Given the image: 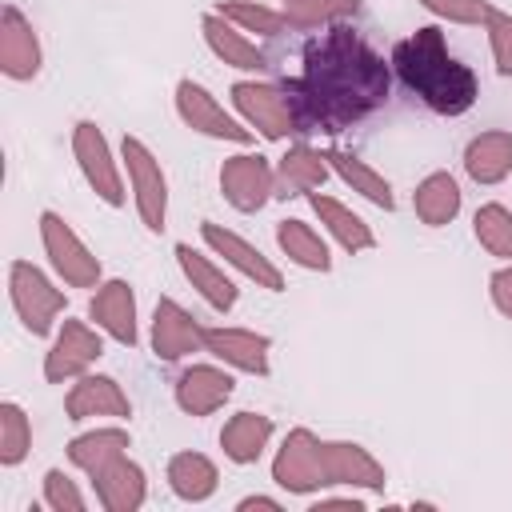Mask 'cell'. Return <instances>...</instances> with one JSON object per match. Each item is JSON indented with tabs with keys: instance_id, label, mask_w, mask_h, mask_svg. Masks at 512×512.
Wrapping results in <instances>:
<instances>
[{
	"instance_id": "obj_9",
	"label": "cell",
	"mask_w": 512,
	"mask_h": 512,
	"mask_svg": "<svg viewBox=\"0 0 512 512\" xmlns=\"http://www.w3.org/2000/svg\"><path fill=\"white\" fill-rule=\"evenodd\" d=\"M220 192L236 212H256L276 192V168L260 152H240L220 164Z\"/></svg>"
},
{
	"instance_id": "obj_25",
	"label": "cell",
	"mask_w": 512,
	"mask_h": 512,
	"mask_svg": "<svg viewBox=\"0 0 512 512\" xmlns=\"http://www.w3.org/2000/svg\"><path fill=\"white\" fill-rule=\"evenodd\" d=\"M464 172L476 184H500L512 172V132H480L464 148Z\"/></svg>"
},
{
	"instance_id": "obj_19",
	"label": "cell",
	"mask_w": 512,
	"mask_h": 512,
	"mask_svg": "<svg viewBox=\"0 0 512 512\" xmlns=\"http://www.w3.org/2000/svg\"><path fill=\"white\" fill-rule=\"evenodd\" d=\"M64 412H68V420H88V416L128 420L132 416V404H128L124 388L112 376H80L72 384V392L64 396Z\"/></svg>"
},
{
	"instance_id": "obj_12",
	"label": "cell",
	"mask_w": 512,
	"mask_h": 512,
	"mask_svg": "<svg viewBox=\"0 0 512 512\" xmlns=\"http://www.w3.org/2000/svg\"><path fill=\"white\" fill-rule=\"evenodd\" d=\"M200 236H204V244H208L216 256H224V264H232V268H240L248 280H256V288L284 292V276H280V268H276L256 244H248L244 236H236L232 228H220V224H212V220L200 224Z\"/></svg>"
},
{
	"instance_id": "obj_29",
	"label": "cell",
	"mask_w": 512,
	"mask_h": 512,
	"mask_svg": "<svg viewBox=\"0 0 512 512\" xmlns=\"http://www.w3.org/2000/svg\"><path fill=\"white\" fill-rule=\"evenodd\" d=\"M216 484H220V472H216V464L208 456H200V452H176L168 460V488L180 500L200 504V500H208L216 492Z\"/></svg>"
},
{
	"instance_id": "obj_8",
	"label": "cell",
	"mask_w": 512,
	"mask_h": 512,
	"mask_svg": "<svg viewBox=\"0 0 512 512\" xmlns=\"http://www.w3.org/2000/svg\"><path fill=\"white\" fill-rule=\"evenodd\" d=\"M272 480L284 492H296V496L328 488L324 468H320V440L308 428H292L284 436V444L276 448V460H272Z\"/></svg>"
},
{
	"instance_id": "obj_23",
	"label": "cell",
	"mask_w": 512,
	"mask_h": 512,
	"mask_svg": "<svg viewBox=\"0 0 512 512\" xmlns=\"http://www.w3.org/2000/svg\"><path fill=\"white\" fill-rule=\"evenodd\" d=\"M176 260H180V268H184L188 284H192V288H196V292H200L216 312H228V308L236 304V296H240V292H236V284H232V280L224 276V268H216L204 252H196L192 244H184V240H180V244H176Z\"/></svg>"
},
{
	"instance_id": "obj_20",
	"label": "cell",
	"mask_w": 512,
	"mask_h": 512,
	"mask_svg": "<svg viewBox=\"0 0 512 512\" xmlns=\"http://www.w3.org/2000/svg\"><path fill=\"white\" fill-rule=\"evenodd\" d=\"M92 484H96V496H100V504H104L108 512H136V508L144 504V496H148L144 468H140L136 460H128V452L116 456L112 464H104V468L92 476Z\"/></svg>"
},
{
	"instance_id": "obj_3",
	"label": "cell",
	"mask_w": 512,
	"mask_h": 512,
	"mask_svg": "<svg viewBox=\"0 0 512 512\" xmlns=\"http://www.w3.org/2000/svg\"><path fill=\"white\" fill-rule=\"evenodd\" d=\"M8 296L20 316V324L32 336H48L56 328V316L64 312V292L28 260H12L8 268Z\"/></svg>"
},
{
	"instance_id": "obj_37",
	"label": "cell",
	"mask_w": 512,
	"mask_h": 512,
	"mask_svg": "<svg viewBox=\"0 0 512 512\" xmlns=\"http://www.w3.org/2000/svg\"><path fill=\"white\" fill-rule=\"evenodd\" d=\"M44 504L52 512H84V492L72 484V476H64L60 468H48L44 472Z\"/></svg>"
},
{
	"instance_id": "obj_4",
	"label": "cell",
	"mask_w": 512,
	"mask_h": 512,
	"mask_svg": "<svg viewBox=\"0 0 512 512\" xmlns=\"http://www.w3.org/2000/svg\"><path fill=\"white\" fill-rule=\"evenodd\" d=\"M120 156H124L128 184H132V200H136V212H140L144 228H148V232H164V224H168V176H164L160 160H156V156L148 152V144L136 140V136H124Z\"/></svg>"
},
{
	"instance_id": "obj_2",
	"label": "cell",
	"mask_w": 512,
	"mask_h": 512,
	"mask_svg": "<svg viewBox=\"0 0 512 512\" xmlns=\"http://www.w3.org/2000/svg\"><path fill=\"white\" fill-rule=\"evenodd\" d=\"M388 64L400 84L436 116H464L480 96L476 72L460 56H452L440 24H424L412 36L396 40Z\"/></svg>"
},
{
	"instance_id": "obj_40",
	"label": "cell",
	"mask_w": 512,
	"mask_h": 512,
	"mask_svg": "<svg viewBox=\"0 0 512 512\" xmlns=\"http://www.w3.org/2000/svg\"><path fill=\"white\" fill-rule=\"evenodd\" d=\"M236 508H240V512H248V508H268V512H280V500H272V496H244Z\"/></svg>"
},
{
	"instance_id": "obj_10",
	"label": "cell",
	"mask_w": 512,
	"mask_h": 512,
	"mask_svg": "<svg viewBox=\"0 0 512 512\" xmlns=\"http://www.w3.org/2000/svg\"><path fill=\"white\" fill-rule=\"evenodd\" d=\"M176 112H180V120H184L192 132H204V136H212V140H228V144H248V140H252V128H244L240 120H232V116L216 104V96H212L204 84L188 80V76L176 84Z\"/></svg>"
},
{
	"instance_id": "obj_38",
	"label": "cell",
	"mask_w": 512,
	"mask_h": 512,
	"mask_svg": "<svg viewBox=\"0 0 512 512\" xmlns=\"http://www.w3.org/2000/svg\"><path fill=\"white\" fill-rule=\"evenodd\" d=\"M484 32H488V44H492V60L500 68V76L512 80V16L492 8V16L484 20Z\"/></svg>"
},
{
	"instance_id": "obj_21",
	"label": "cell",
	"mask_w": 512,
	"mask_h": 512,
	"mask_svg": "<svg viewBox=\"0 0 512 512\" xmlns=\"http://www.w3.org/2000/svg\"><path fill=\"white\" fill-rule=\"evenodd\" d=\"M200 32H204L208 48H212L224 64H232V68H240V72H264V68H268V56H264V52L244 36V28H236L228 16L208 12V16L200 20Z\"/></svg>"
},
{
	"instance_id": "obj_24",
	"label": "cell",
	"mask_w": 512,
	"mask_h": 512,
	"mask_svg": "<svg viewBox=\"0 0 512 512\" xmlns=\"http://www.w3.org/2000/svg\"><path fill=\"white\" fill-rule=\"evenodd\" d=\"M268 440H272V416L264 412H236L220 428V448L232 464H256Z\"/></svg>"
},
{
	"instance_id": "obj_36",
	"label": "cell",
	"mask_w": 512,
	"mask_h": 512,
	"mask_svg": "<svg viewBox=\"0 0 512 512\" xmlns=\"http://www.w3.org/2000/svg\"><path fill=\"white\" fill-rule=\"evenodd\" d=\"M420 8H428L432 16L452 20V24H484L496 4L492 0H420Z\"/></svg>"
},
{
	"instance_id": "obj_7",
	"label": "cell",
	"mask_w": 512,
	"mask_h": 512,
	"mask_svg": "<svg viewBox=\"0 0 512 512\" xmlns=\"http://www.w3.org/2000/svg\"><path fill=\"white\" fill-rule=\"evenodd\" d=\"M72 156H76V164H80L88 188H92L104 204L120 208V204H124V180H120V168H116V160H112V148H108L104 132H100L92 120H76V128H72Z\"/></svg>"
},
{
	"instance_id": "obj_28",
	"label": "cell",
	"mask_w": 512,
	"mask_h": 512,
	"mask_svg": "<svg viewBox=\"0 0 512 512\" xmlns=\"http://www.w3.org/2000/svg\"><path fill=\"white\" fill-rule=\"evenodd\" d=\"M308 200H312V212L320 216V224L340 240L344 252H368V248H376L372 228H368L348 204H340V200H332V196H324V192H308Z\"/></svg>"
},
{
	"instance_id": "obj_16",
	"label": "cell",
	"mask_w": 512,
	"mask_h": 512,
	"mask_svg": "<svg viewBox=\"0 0 512 512\" xmlns=\"http://www.w3.org/2000/svg\"><path fill=\"white\" fill-rule=\"evenodd\" d=\"M204 352H212L228 368L268 376V336L252 328H204Z\"/></svg>"
},
{
	"instance_id": "obj_26",
	"label": "cell",
	"mask_w": 512,
	"mask_h": 512,
	"mask_svg": "<svg viewBox=\"0 0 512 512\" xmlns=\"http://www.w3.org/2000/svg\"><path fill=\"white\" fill-rule=\"evenodd\" d=\"M324 160H328V168L352 188V192H360L364 200H372L376 208H384V212H392L396 208V196H392V184L372 168V164H364L360 156H352V152H344V148H328L324 152Z\"/></svg>"
},
{
	"instance_id": "obj_18",
	"label": "cell",
	"mask_w": 512,
	"mask_h": 512,
	"mask_svg": "<svg viewBox=\"0 0 512 512\" xmlns=\"http://www.w3.org/2000/svg\"><path fill=\"white\" fill-rule=\"evenodd\" d=\"M236 380L224 372V368H212V364H192L180 372L176 380V404L188 412V416H212L228 396H232Z\"/></svg>"
},
{
	"instance_id": "obj_1",
	"label": "cell",
	"mask_w": 512,
	"mask_h": 512,
	"mask_svg": "<svg viewBox=\"0 0 512 512\" xmlns=\"http://www.w3.org/2000/svg\"><path fill=\"white\" fill-rule=\"evenodd\" d=\"M280 88L292 108L296 136H340L388 104L392 64H384L364 32L340 20L308 40L300 72L288 76Z\"/></svg>"
},
{
	"instance_id": "obj_5",
	"label": "cell",
	"mask_w": 512,
	"mask_h": 512,
	"mask_svg": "<svg viewBox=\"0 0 512 512\" xmlns=\"http://www.w3.org/2000/svg\"><path fill=\"white\" fill-rule=\"evenodd\" d=\"M40 240H44V252H48V260L60 272L64 284H72V288H96L100 260L92 256V248L72 232V224L60 212H52V208L40 212Z\"/></svg>"
},
{
	"instance_id": "obj_15",
	"label": "cell",
	"mask_w": 512,
	"mask_h": 512,
	"mask_svg": "<svg viewBox=\"0 0 512 512\" xmlns=\"http://www.w3.org/2000/svg\"><path fill=\"white\" fill-rule=\"evenodd\" d=\"M320 468H324L328 484L384 488V464L352 440H320Z\"/></svg>"
},
{
	"instance_id": "obj_34",
	"label": "cell",
	"mask_w": 512,
	"mask_h": 512,
	"mask_svg": "<svg viewBox=\"0 0 512 512\" xmlns=\"http://www.w3.org/2000/svg\"><path fill=\"white\" fill-rule=\"evenodd\" d=\"M32 448V424L24 416L20 404L4 400L0 404V464L4 468H16Z\"/></svg>"
},
{
	"instance_id": "obj_39",
	"label": "cell",
	"mask_w": 512,
	"mask_h": 512,
	"mask_svg": "<svg viewBox=\"0 0 512 512\" xmlns=\"http://www.w3.org/2000/svg\"><path fill=\"white\" fill-rule=\"evenodd\" d=\"M488 292H492V304H496V312L512 320V264L492 272V280H488Z\"/></svg>"
},
{
	"instance_id": "obj_13",
	"label": "cell",
	"mask_w": 512,
	"mask_h": 512,
	"mask_svg": "<svg viewBox=\"0 0 512 512\" xmlns=\"http://www.w3.org/2000/svg\"><path fill=\"white\" fill-rule=\"evenodd\" d=\"M204 348V328L196 324L192 312H184L172 296H160L156 300V312H152V352L156 360H184L192 352Z\"/></svg>"
},
{
	"instance_id": "obj_32",
	"label": "cell",
	"mask_w": 512,
	"mask_h": 512,
	"mask_svg": "<svg viewBox=\"0 0 512 512\" xmlns=\"http://www.w3.org/2000/svg\"><path fill=\"white\" fill-rule=\"evenodd\" d=\"M360 0H284V20L288 28H328V24H340L344 16H356Z\"/></svg>"
},
{
	"instance_id": "obj_31",
	"label": "cell",
	"mask_w": 512,
	"mask_h": 512,
	"mask_svg": "<svg viewBox=\"0 0 512 512\" xmlns=\"http://www.w3.org/2000/svg\"><path fill=\"white\" fill-rule=\"evenodd\" d=\"M124 452H128V432L124 428H92V432H84L68 444V460L88 476H96L104 464H112Z\"/></svg>"
},
{
	"instance_id": "obj_33",
	"label": "cell",
	"mask_w": 512,
	"mask_h": 512,
	"mask_svg": "<svg viewBox=\"0 0 512 512\" xmlns=\"http://www.w3.org/2000/svg\"><path fill=\"white\" fill-rule=\"evenodd\" d=\"M472 232H476L484 252L512 260V212L504 204H480L472 216Z\"/></svg>"
},
{
	"instance_id": "obj_17",
	"label": "cell",
	"mask_w": 512,
	"mask_h": 512,
	"mask_svg": "<svg viewBox=\"0 0 512 512\" xmlns=\"http://www.w3.org/2000/svg\"><path fill=\"white\" fill-rule=\"evenodd\" d=\"M96 328H104L116 344H136V292L128 280H108L96 288L92 304H88Z\"/></svg>"
},
{
	"instance_id": "obj_14",
	"label": "cell",
	"mask_w": 512,
	"mask_h": 512,
	"mask_svg": "<svg viewBox=\"0 0 512 512\" xmlns=\"http://www.w3.org/2000/svg\"><path fill=\"white\" fill-rule=\"evenodd\" d=\"M0 72L8 80H32L40 72V40L32 20L16 8L4 4L0 8Z\"/></svg>"
},
{
	"instance_id": "obj_11",
	"label": "cell",
	"mask_w": 512,
	"mask_h": 512,
	"mask_svg": "<svg viewBox=\"0 0 512 512\" xmlns=\"http://www.w3.org/2000/svg\"><path fill=\"white\" fill-rule=\"evenodd\" d=\"M100 356H104V340L96 336V328H88L84 320H64L44 356V380L64 384L72 376H84Z\"/></svg>"
},
{
	"instance_id": "obj_27",
	"label": "cell",
	"mask_w": 512,
	"mask_h": 512,
	"mask_svg": "<svg viewBox=\"0 0 512 512\" xmlns=\"http://www.w3.org/2000/svg\"><path fill=\"white\" fill-rule=\"evenodd\" d=\"M412 208H416V216H420L428 228L452 224L456 212H460V184H456V176H448V172H428V176L416 184V192H412Z\"/></svg>"
},
{
	"instance_id": "obj_6",
	"label": "cell",
	"mask_w": 512,
	"mask_h": 512,
	"mask_svg": "<svg viewBox=\"0 0 512 512\" xmlns=\"http://www.w3.org/2000/svg\"><path fill=\"white\" fill-rule=\"evenodd\" d=\"M232 104H236V112L244 116V124H248L252 132H260L264 140L296 136L292 108H288V100H284V88H280V84L240 80V84H232Z\"/></svg>"
},
{
	"instance_id": "obj_22",
	"label": "cell",
	"mask_w": 512,
	"mask_h": 512,
	"mask_svg": "<svg viewBox=\"0 0 512 512\" xmlns=\"http://www.w3.org/2000/svg\"><path fill=\"white\" fill-rule=\"evenodd\" d=\"M328 160L324 152L308 148V144H292L280 160H276V196H304L316 192L328 180Z\"/></svg>"
},
{
	"instance_id": "obj_30",
	"label": "cell",
	"mask_w": 512,
	"mask_h": 512,
	"mask_svg": "<svg viewBox=\"0 0 512 512\" xmlns=\"http://www.w3.org/2000/svg\"><path fill=\"white\" fill-rule=\"evenodd\" d=\"M276 244L292 264H300L308 272H328L332 268V256H328V244L320 240V232H312V224H304L296 216L276 224Z\"/></svg>"
},
{
	"instance_id": "obj_35",
	"label": "cell",
	"mask_w": 512,
	"mask_h": 512,
	"mask_svg": "<svg viewBox=\"0 0 512 512\" xmlns=\"http://www.w3.org/2000/svg\"><path fill=\"white\" fill-rule=\"evenodd\" d=\"M216 12H220V16H228L236 28L256 32V36H280V28L288 24V20H284V12H272V8L252 4V0H224Z\"/></svg>"
}]
</instances>
